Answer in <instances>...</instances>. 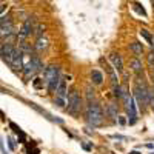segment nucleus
Wrapping results in <instances>:
<instances>
[{"label": "nucleus", "mask_w": 154, "mask_h": 154, "mask_svg": "<svg viewBox=\"0 0 154 154\" xmlns=\"http://www.w3.org/2000/svg\"><path fill=\"white\" fill-rule=\"evenodd\" d=\"M86 120L93 126H100L103 123V111H102L99 103L89 102V105L86 106Z\"/></svg>", "instance_id": "nucleus-1"}, {"label": "nucleus", "mask_w": 154, "mask_h": 154, "mask_svg": "<svg viewBox=\"0 0 154 154\" xmlns=\"http://www.w3.org/2000/svg\"><path fill=\"white\" fill-rule=\"evenodd\" d=\"M148 91L149 89L146 88V85L143 82H137L136 88H134V97L139 103L140 109H145L146 105H149V100H148Z\"/></svg>", "instance_id": "nucleus-2"}, {"label": "nucleus", "mask_w": 154, "mask_h": 154, "mask_svg": "<svg viewBox=\"0 0 154 154\" xmlns=\"http://www.w3.org/2000/svg\"><path fill=\"white\" fill-rule=\"evenodd\" d=\"M45 83L48 85L49 91H56L57 88V83L60 80L59 77V66H54V65H49L48 68H45Z\"/></svg>", "instance_id": "nucleus-3"}, {"label": "nucleus", "mask_w": 154, "mask_h": 154, "mask_svg": "<svg viewBox=\"0 0 154 154\" xmlns=\"http://www.w3.org/2000/svg\"><path fill=\"white\" fill-rule=\"evenodd\" d=\"M80 108H82V99L77 93V89L72 88L68 94V111L71 114H77L80 111Z\"/></svg>", "instance_id": "nucleus-4"}, {"label": "nucleus", "mask_w": 154, "mask_h": 154, "mask_svg": "<svg viewBox=\"0 0 154 154\" xmlns=\"http://www.w3.org/2000/svg\"><path fill=\"white\" fill-rule=\"evenodd\" d=\"M0 34H2V37H11L14 34V25H12L11 16L0 17Z\"/></svg>", "instance_id": "nucleus-5"}, {"label": "nucleus", "mask_w": 154, "mask_h": 154, "mask_svg": "<svg viewBox=\"0 0 154 154\" xmlns=\"http://www.w3.org/2000/svg\"><path fill=\"white\" fill-rule=\"evenodd\" d=\"M14 51H16V46L12 43H9V42L0 43V56H2V59L8 63V65H9L12 56H14Z\"/></svg>", "instance_id": "nucleus-6"}, {"label": "nucleus", "mask_w": 154, "mask_h": 154, "mask_svg": "<svg viewBox=\"0 0 154 154\" xmlns=\"http://www.w3.org/2000/svg\"><path fill=\"white\" fill-rule=\"evenodd\" d=\"M126 109H128V122H130V125H134L137 122V109H136V105H134V100L131 97L126 103Z\"/></svg>", "instance_id": "nucleus-7"}, {"label": "nucleus", "mask_w": 154, "mask_h": 154, "mask_svg": "<svg viewBox=\"0 0 154 154\" xmlns=\"http://www.w3.org/2000/svg\"><path fill=\"white\" fill-rule=\"evenodd\" d=\"M31 31H32V20L26 19L25 23H23V26H22V29H20V32H19V38L20 40H25V38L31 34Z\"/></svg>", "instance_id": "nucleus-8"}, {"label": "nucleus", "mask_w": 154, "mask_h": 154, "mask_svg": "<svg viewBox=\"0 0 154 154\" xmlns=\"http://www.w3.org/2000/svg\"><path fill=\"white\" fill-rule=\"evenodd\" d=\"M109 60H111V63L114 65V69H116V71H119V72H122V71H123V62H122L120 54L112 53V54L109 56Z\"/></svg>", "instance_id": "nucleus-9"}, {"label": "nucleus", "mask_w": 154, "mask_h": 154, "mask_svg": "<svg viewBox=\"0 0 154 154\" xmlns=\"http://www.w3.org/2000/svg\"><path fill=\"white\" fill-rule=\"evenodd\" d=\"M130 68L136 72V74H140L143 71V65H142V60H139L137 57H134V59H131L130 60Z\"/></svg>", "instance_id": "nucleus-10"}, {"label": "nucleus", "mask_w": 154, "mask_h": 154, "mask_svg": "<svg viewBox=\"0 0 154 154\" xmlns=\"http://www.w3.org/2000/svg\"><path fill=\"white\" fill-rule=\"evenodd\" d=\"M56 93H57V96L59 97H63L65 99L68 94H66V82L65 80H59V83H57V88H56Z\"/></svg>", "instance_id": "nucleus-11"}, {"label": "nucleus", "mask_w": 154, "mask_h": 154, "mask_svg": "<svg viewBox=\"0 0 154 154\" xmlns=\"http://www.w3.org/2000/svg\"><path fill=\"white\" fill-rule=\"evenodd\" d=\"M29 105H31V108H34L35 111H38V112H40V114H43L45 117H46V119H49L51 122H57V123H62V120H60V119H54L53 116H51V114L48 112V111H45V109H42V108H38V106H37L35 103H29Z\"/></svg>", "instance_id": "nucleus-12"}, {"label": "nucleus", "mask_w": 154, "mask_h": 154, "mask_svg": "<svg viewBox=\"0 0 154 154\" xmlns=\"http://www.w3.org/2000/svg\"><path fill=\"white\" fill-rule=\"evenodd\" d=\"M91 80H93L94 85H102L103 83V74H102L100 71H97V69H94L91 72Z\"/></svg>", "instance_id": "nucleus-13"}, {"label": "nucleus", "mask_w": 154, "mask_h": 154, "mask_svg": "<svg viewBox=\"0 0 154 154\" xmlns=\"http://www.w3.org/2000/svg\"><path fill=\"white\" fill-rule=\"evenodd\" d=\"M48 48V40L45 37H37V42H35V49L37 51H45Z\"/></svg>", "instance_id": "nucleus-14"}, {"label": "nucleus", "mask_w": 154, "mask_h": 154, "mask_svg": "<svg viewBox=\"0 0 154 154\" xmlns=\"http://www.w3.org/2000/svg\"><path fill=\"white\" fill-rule=\"evenodd\" d=\"M130 49L133 51L136 56H142V53H143V46H142V43H140V42H133L130 45Z\"/></svg>", "instance_id": "nucleus-15"}, {"label": "nucleus", "mask_w": 154, "mask_h": 154, "mask_svg": "<svg viewBox=\"0 0 154 154\" xmlns=\"http://www.w3.org/2000/svg\"><path fill=\"white\" fill-rule=\"evenodd\" d=\"M105 68H106V71H108V74H109V77H111V82H112V85H117V75H116V71H114V68H111L108 63H105Z\"/></svg>", "instance_id": "nucleus-16"}, {"label": "nucleus", "mask_w": 154, "mask_h": 154, "mask_svg": "<svg viewBox=\"0 0 154 154\" xmlns=\"http://www.w3.org/2000/svg\"><path fill=\"white\" fill-rule=\"evenodd\" d=\"M140 35H142V37L145 38V40H146L151 46L154 45V38H152V35L148 32V29H140Z\"/></svg>", "instance_id": "nucleus-17"}, {"label": "nucleus", "mask_w": 154, "mask_h": 154, "mask_svg": "<svg viewBox=\"0 0 154 154\" xmlns=\"http://www.w3.org/2000/svg\"><path fill=\"white\" fill-rule=\"evenodd\" d=\"M32 62H34V65H35V68H37V72H38V71H43V63H42L40 57L35 56V54H32Z\"/></svg>", "instance_id": "nucleus-18"}, {"label": "nucleus", "mask_w": 154, "mask_h": 154, "mask_svg": "<svg viewBox=\"0 0 154 154\" xmlns=\"http://www.w3.org/2000/svg\"><path fill=\"white\" fill-rule=\"evenodd\" d=\"M105 111H106V114L109 116V117H112V119L117 117V109H116V106H114L112 103L106 105V109H105Z\"/></svg>", "instance_id": "nucleus-19"}, {"label": "nucleus", "mask_w": 154, "mask_h": 154, "mask_svg": "<svg viewBox=\"0 0 154 154\" xmlns=\"http://www.w3.org/2000/svg\"><path fill=\"white\" fill-rule=\"evenodd\" d=\"M32 85H34V88L40 89V88H43V85H45V80H43V79H40V77H37V79H34Z\"/></svg>", "instance_id": "nucleus-20"}, {"label": "nucleus", "mask_w": 154, "mask_h": 154, "mask_svg": "<svg viewBox=\"0 0 154 154\" xmlns=\"http://www.w3.org/2000/svg\"><path fill=\"white\" fill-rule=\"evenodd\" d=\"M112 91H114V97H117V99L122 97V88H120L119 85H117V86L112 85Z\"/></svg>", "instance_id": "nucleus-21"}, {"label": "nucleus", "mask_w": 154, "mask_h": 154, "mask_svg": "<svg viewBox=\"0 0 154 154\" xmlns=\"http://www.w3.org/2000/svg\"><path fill=\"white\" fill-rule=\"evenodd\" d=\"M54 103L57 105V106H60V108H63V106H65V99H63V97H56L54 99Z\"/></svg>", "instance_id": "nucleus-22"}, {"label": "nucleus", "mask_w": 154, "mask_h": 154, "mask_svg": "<svg viewBox=\"0 0 154 154\" xmlns=\"http://www.w3.org/2000/svg\"><path fill=\"white\" fill-rule=\"evenodd\" d=\"M134 9H136V11L139 12V14H142L143 17L146 16V12H145V9H143V8H140V5H139V3H134Z\"/></svg>", "instance_id": "nucleus-23"}, {"label": "nucleus", "mask_w": 154, "mask_h": 154, "mask_svg": "<svg viewBox=\"0 0 154 154\" xmlns=\"http://www.w3.org/2000/svg\"><path fill=\"white\" fill-rule=\"evenodd\" d=\"M8 145H9V149H11V151L16 149V143H14V140H12L11 137H8Z\"/></svg>", "instance_id": "nucleus-24"}, {"label": "nucleus", "mask_w": 154, "mask_h": 154, "mask_svg": "<svg viewBox=\"0 0 154 154\" xmlns=\"http://www.w3.org/2000/svg\"><path fill=\"white\" fill-rule=\"evenodd\" d=\"M43 31H45V26H42V25H38V26H37V37H40V35L43 34Z\"/></svg>", "instance_id": "nucleus-25"}, {"label": "nucleus", "mask_w": 154, "mask_h": 154, "mask_svg": "<svg viewBox=\"0 0 154 154\" xmlns=\"http://www.w3.org/2000/svg\"><path fill=\"white\" fill-rule=\"evenodd\" d=\"M112 139H119V140H126V137H125V136H119V134H114V136H112Z\"/></svg>", "instance_id": "nucleus-26"}, {"label": "nucleus", "mask_w": 154, "mask_h": 154, "mask_svg": "<svg viewBox=\"0 0 154 154\" xmlns=\"http://www.w3.org/2000/svg\"><path fill=\"white\" fill-rule=\"evenodd\" d=\"M119 123H120V125H125V123H126V120H125L123 116H120V117H119Z\"/></svg>", "instance_id": "nucleus-27"}, {"label": "nucleus", "mask_w": 154, "mask_h": 154, "mask_svg": "<svg viewBox=\"0 0 154 154\" xmlns=\"http://www.w3.org/2000/svg\"><path fill=\"white\" fill-rule=\"evenodd\" d=\"M5 8H6V6H5L3 3H0V14H2V12L5 11Z\"/></svg>", "instance_id": "nucleus-28"}, {"label": "nucleus", "mask_w": 154, "mask_h": 154, "mask_svg": "<svg viewBox=\"0 0 154 154\" xmlns=\"http://www.w3.org/2000/svg\"><path fill=\"white\" fill-rule=\"evenodd\" d=\"M151 105H152V109H154V97H152V100H151Z\"/></svg>", "instance_id": "nucleus-29"}, {"label": "nucleus", "mask_w": 154, "mask_h": 154, "mask_svg": "<svg viewBox=\"0 0 154 154\" xmlns=\"http://www.w3.org/2000/svg\"><path fill=\"white\" fill-rule=\"evenodd\" d=\"M2 38H3V37H2V34H0V43H2Z\"/></svg>", "instance_id": "nucleus-30"}, {"label": "nucleus", "mask_w": 154, "mask_h": 154, "mask_svg": "<svg viewBox=\"0 0 154 154\" xmlns=\"http://www.w3.org/2000/svg\"><path fill=\"white\" fill-rule=\"evenodd\" d=\"M0 116H3V112H2V111H0Z\"/></svg>", "instance_id": "nucleus-31"}, {"label": "nucleus", "mask_w": 154, "mask_h": 154, "mask_svg": "<svg viewBox=\"0 0 154 154\" xmlns=\"http://www.w3.org/2000/svg\"><path fill=\"white\" fill-rule=\"evenodd\" d=\"M152 5H154V0H152Z\"/></svg>", "instance_id": "nucleus-32"}, {"label": "nucleus", "mask_w": 154, "mask_h": 154, "mask_svg": "<svg viewBox=\"0 0 154 154\" xmlns=\"http://www.w3.org/2000/svg\"><path fill=\"white\" fill-rule=\"evenodd\" d=\"M0 3H2V0H0Z\"/></svg>", "instance_id": "nucleus-33"}]
</instances>
